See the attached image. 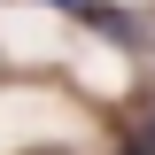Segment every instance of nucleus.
Listing matches in <instances>:
<instances>
[{
  "label": "nucleus",
  "instance_id": "f257e3e1",
  "mask_svg": "<svg viewBox=\"0 0 155 155\" xmlns=\"http://www.w3.org/2000/svg\"><path fill=\"white\" fill-rule=\"evenodd\" d=\"M47 8H85V0H47Z\"/></svg>",
  "mask_w": 155,
  "mask_h": 155
},
{
  "label": "nucleus",
  "instance_id": "f03ea898",
  "mask_svg": "<svg viewBox=\"0 0 155 155\" xmlns=\"http://www.w3.org/2000/svg\"><path fill=\"white\" fill-rule=\"evenodd\" d=\"M124 155H140V147H124Z\"/></svg>",
  "mask_w": 155,
  "mask_h": 155
}]
</instances>
